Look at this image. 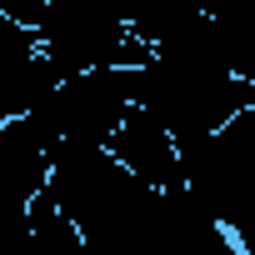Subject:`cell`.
Listing matches in <instances>:
<instances>
[{"label":"cell","instance_id":"obj_1","mask_svg":"<svg viewBox=\"0 0 255 255\" xmlns=\"http://www.w3.org/2000/svg\"><path fill=\"white\" fill-rule=\"evenodd\" d=\"M250 105H255V90L220 65H180V60L150 55L135 70V110H145L175 145L220 135Z\"/></svg>","mask_w":255,"mask_h":255},{"label":"cell","instance_id":"obj_2","mask_svg":"<svg viewBox=\"0 0 255 255\" xmlns=\"http://www.w3.org/2000/svg\"><path fill=\"white\" fill-rule=\"evenodd\" d=\"M130 110H135V70H90L60 80V90L30 120L50 150H110Z\"/></svg>","mask_w":255,"mask_h":255},{"label":"cell","instance_id":"obj_3","mask_svg":"<svg viewBox=\"0 0 255 255\" xmlns=\"http://www.w3.org/2000/svg\"><path fill=\"white\" fill-rule=\"evenodd\" d=\"M35 40H40V55L65 80L90 70H140L150 60V50L130 35V20L90 10V5H50Z\"/></svg>","mask_w":255,"mask_h":255},{"label":"cell","instance_id":"obj_4","mask_svg":"<svg viewBox=\"0 0 255 255\" xmlns=\"http://www.w3.org/2000/svg\"><path fill=\"white\" fill-rule=\"evenodd\" d=\"M110 155L130 170L140 185H150V190L185 185V175H180V145L160 130L145 110H130V120H125L115 130V140H110Z\"/></svg>","mask_w":255,"mask_h":255},{"label":"cell","instance_id":"obj_5","mask_svg":"<svg viewBox=\"0 0 255 255\" xmlns=\"http://www.w3.org/2000/svg\"><path fill=\"white\" fill-rule=\"evenodd\" d=\"M165 235H170V255H240L230 230L210 220V210L185 185L165 190Z\"/></svg>","mask_w":255,"mask_h":255},{"label":"cell","instance_id":"obj_6","mask_svg":"<svg viewBox=\"0 0 255 255\" xmlns=\"http://www.w3.org/2000/svg\"><path fill=\"white\" fill-rule=\"evenodd\" d=\"M60 80H65V75H60L45 55H35V60H25L20 70H10L5 80H0V125L35 115V110L60 90Z\"/></svg>","mask_w":255,"mask_h":255},{"label":"cell","instance_id":"obj_7","mask_svg":"<svg viewBox=\"0 0 255 255\" xmlns=\"http://www.w3.org/2000/svg\"><path fill=\"white\" fill-rule=\"evenodd\" d=\"M35 55H40L35 30H25V25H15V20L0 15V80H5L10 70H20L25 60H35Z\"/></svg>","mask_w":255,"mask_h":255},{"label":"cell","instance_id":"obj_8","mask_svg":"<svg viewBox=\"0 0 255 255\" xmlns=\"http://www.w3.org/2000/svg\"><path fill=\"white\" fill-rule=\"evenodd\" d=\"M250 110H255V105H250Z\"/></svg>","mask_w":255,"mask_h":255}]
</instances>
